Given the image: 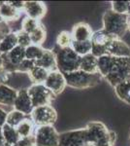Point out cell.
I'll return each mask as SVG.
<instances>
[{
    "instance_id": "4fadbf2b",
    "label": "cell",
    "mask_w": 130,
    "mask_h": 146,
    "mask_svg": "<svg viewBox=\"0 0 130 146\" xmlns=\"http://www.w3.org/2000/svg\"><path fill=\"white\" fill-rule=\"evenodd\" d=\"M23 11L28 18L39 21L46 15L47 8L43 2L40 1H24Z\"/></svg>"
},
{
    "instance_id": "7a4b0ae2",
    "label": "cell",
    "mask_w": 130,
    "mask_h": 146,
    "mask_svg": "<svg viewBox=\"0 0 130 146\" xmlns=\"http://www.w3.org/2000/svg\"><path fill=\"white\" fill-rule=\"evenodd\" d=\"M130 19L126 14H117L111 9L103 16V29L115 38H121L128 29Z\"/></svg>"
},
{
    "instance_id": "ac0fdd59",
    "label": "cell",
    "mask_w": 130,
    "mask_h": 146,
    "mask_svg": "<svg viewBox=\"0 0 130 146\" xmlns=\"http://www.w3.org/2000/svg\"><path fill=\"white\" fill-rule=\"evenodd\" d=\"M20 11H18L8 2L0 3V18L4 22L16 21L20 18Z\"/></svg>"
},
{
    "instance_id": "7bdbcfd3",
    "label": "cell",
    "mask_w": 130,
    "mask_h": 146,
    "mask_svg": "<svg viewBox=\"0 0 130 146\" xmlns=\"http://www.w3.org/2000/svg\"><path fill=\"white\" fill-rule=\"evenodd\" d=\"M127 31L130 32V21H129V23H128V29H127Z\"/></svg>"
},
{
    "instance_id": "ab89813d",
    "label": "cell",
    "mask_w": 130,
    "mask_h": 146,
    "mask_svg": "<svg viewBox=\"0 0 130 146\" xmlns=\"http://www.w3.org/2000/svg\"><path fill=\"white\" fill-rule=\"evenodd\" d=\"M4 62H5V60H4V56L0 55V69H2V68L4 67Z\"/></svg>"
},
{
    "instance_id": "6da1fadb",
    "label": "cell",
    "mask_w": 130,
    "mask_h": 146,
    "mask_svg": "<svg viewBox=\"0 0 130 146\" xmlns=\"http://www.w3.org/2000/svg\"><path fill=\"white\" fill-rule=\"evenodd\" d=\"M86 141L95 146H114L115 133L101 122H90L84 128Z\"/></svg>"
},
{
    "instance_id": "60d3db41",
    "label": "cell",
    "mask_w": 130,
    "mask_h": 146,
    "mask_svg": "<svg viewBox=\"0 0 130 146\" xmlns=\"http://www.w3.org/2000/svg\"><path fill=\"white\" fill-rule=\"evenodd\" d=\"M126 15L128 16V18L130 19V1H129V5H128V10H127V13Z\"/></svg>"
},
{
    "instance_id": "4dcf8cb0",
    "label": "cell",
    "mask_w": 130,
    "mask_h": 146,
    "mask_svg": "<svg viewBox=\"0 0 130 146\" xmlns=\"http://www.w3.org/2000/svg\"><path fill=\"white\" fill-rule=\"evenodd\" d=\"M39 22L36 20H33L31 18L25 17L22 22V30L26 32L28 34H31L37 27H39Z\"/></svg>"
},
{
    "instance_id": "8fae6325",
    "label": "cell",
    "mask_w": 130,
    "mask_h": 146,
    "mask_svg": "<svg viewBox=\"0 0 130 146\" xmlns=\"http://www.w3.org/2000/svg\"><path fill=\"white\" fill-rule=\"evenodd\" d=\"M45 86L49 89L54 96H58L63 92L65 89L66 85L65 77L63 73H61L58 70H53L51 71L48 75V78L44 83Z\"/></svg>"
},
{
    "instance_id": "5b68a950",
    "label": "cell",
    "mask_w": 130,
    "mask_h": 146,
    "mask_svg": "<svg viewBox=\"0 0 130 146\" xmlns=\"http://www.w3.org/2000/svg\"><path fill=\"white\" fill-rule=\"evenodd\" d=\"M105 79L113 87L130 80V56L115 58L114 64Z\"/></svg>"
},
{
    "instance_id": "d6986e66",
    "label": "cell",
    "mask_w": 130,
    "mask_h": 146,
    "mask_svg": "<svg viewBox=\"0 0 130 146\" xmlns=\"http://www.w3.org/2000/svg\"><path fill=\"white\" fill-rule=\"evenodd\" d=\"M18 46V38L16 32H10L0 40V55H7Z\"/></svg>"
},
{
    "instance_id": "d4e9b609",
    "label": "cell",
    "mask_w": 130,
    "mask_h": 146,
    "mask_svg": "<svg viewBox=\"0 0 130 146\" xmlns=\"http://www.w3.org/2000/svg\"><path fill=\"white\" fill-rule=\"evenodd\" d=\"M34 127H35L34 124H33V122L31 121V119L29 117V118L25 119L24 121H22L16 129L18 135H20V137L22 138V137H26V136L34 135V131H35Z\"/></svg>"
},
{
    "instance_id": "ba28073f",
    "label": "cell",
    "mask_w": 130,
    "mask_h": 146,
    "mask_svg": "<svg viewBox=\"0 0 130 146\" xmlns=\"http://www.w3.org/2000/svg\"><path fill=\"white\" fill-rule=\"evenodd\" d=\"M36 146H58L59 133L53 126L37 127L34 131Z\"/></svg>"
},
{
    "instance_id": "cb8c5ba5",
    "label": "cell",
    "mask_w": 130,
    "mask_h": 146,
    "mask_svg": "<svg viewBox=\"0 0 130 146\" xmlns=\"http://www.w3.org/2000/svg\"><path fill=\"white\" fill-rule=\"evenodd\" d=\"M2 133H3L5 143H8V144L13 146H15L20 138L18 131H16V129L12 126H9L8 124H5L2 127Z\"/></svg>"
},
{
    "instance_id": "2e32d148",
    "label": "cell",
    "mask_w": 130,
    "mask_h": 146,
    "mask_svg": "<svg viewBox=\"0 0 130 146\" xmlns=\"http://www.w3.org/2000/svg\"><path fill=\"white\" fill-rule=\"evenodd\" d=\"M37 66H41L47 69L48 71H53V70H57L56 67V60H55V54L54 52L51 50H45L43 56H41L40 60L35 62Z\"/></svg>"
},
{
    "instance_id": "d6a6232c",
    "label": "cell",
    "mask_w": 130,
    "mask_h": 146,
    "mask_svg": "<svg viewBox=\"0 0 130 146\" xmlns=\"http://www.w3.org/2000/svg\"><path fill=\"white\" fill-rule=\"evenodd\" d=\"M35 62H32L30 60L25 58L24 60H22L18 66L16 67L15 72H20V73H24V74H28V72L35 66Z\"/></svg>"
},
{
    "instance_id": "ffe728a7",
    "label": "cell",
    "mask_w": 130,
    "mask_h": 146,
    "mask_svg": "<svg viewBox=\"0 0 130 146\" xmlns=\"http://www.w3.org/2000/svg\"><path fill=\"white\" fill-rule=\"evenodd\" d=\"M114 62L115 56L110 55H104L97 58V71L103 78H105L109 74Z\"/></svg>"
},
{
    "instance_id": "74e56055",
    "label": "cell",
    "mask_w": 130,
    "mask_h": 146,
    "mask_svg": "<svg viewBox=\"0 0 130 146\" xmlns=\"http://www.w3.org/2000/svg\"><path fill=\"white\" fill-rule=\"evenodd\" d=\"M7 115H8V112H6L5 110L0 107V128H2L6 124Z\"/></svg>"
},
{
    "instance_id": "f546056e",
    "label": "cell",
    "mask_w": 130,
    "mask_h": 146,
    "mask_svg": "<svg viewBox=\"0 0 130 146\" xmlns=\"http://www.w3.org/2000/svg\"><path fill=\"white\" fill-rule=\"evenodd\" d=\"M56 43L59 48H67V47H71L73 43V37L71 32L69 31H61L59 34L57 35L56 38Z\"/></svg>"
},
{
    "instance_id": "f35d334b",
    "label": "cell",
    "mask_w": 130,
    "mask_h": 146,
    "mask_svg": "<svg viewBox=\"0 0 130 146\" xmlns=\"http://www.w3.org/2000/svg\"><path fill=\"white\" fill-rule=\"evenodd\" d=\"M5 145V140L3 137V133H2V128H0V146Z\"/></svg>"
},
{
    "instance_id": "e575fe53",
    "label": "cell",
    "mask_w": 130,
    "mask_h": 146,
    "mask_svg": "<svg viewBox=\"0 0 130 146\" xmlns=\"http://www.w3.org/2000/svg\"><path fill=\"white\" fill-rule=\"evenodd\" d=\"M15 146H36L34 135L26 136V137L20 138V140L18 141V143Z\"/></svg>"
},
{
    "instance_id": "8992f818",
    "label": "cell",
    "mask_w": 130,
    "mask_h": 146,
    "mask_svg": "<svg viewBox=\"0 0 130 146\" xmlns=\"http://www.w3.org/2000/svg\"><path fill=\"white\" fill-rule=\"evenodd\" d=\"M29 117L36 127L53 126L57 119V113L51 105H42L33 108Z\"/></svg>"
},
{
    "instance_id": "603a6c76",
    "label": "cell",
    "mask_w": 130,
    "mask_h": 146,
    "mask_svg": "<svg viewBox=\"0 0 130 146\" xmlns=\"http://www.w3.org/2000/svg\"><path fill=\"white\" fill-rule=\"evenodd\" d=\"M115 93L120 100L130 105V80L119 83L114 87Z\"/></svg>"
},
{
    "instance_id": "5bb4252c",
    "label": "cell",
    "mask_w": 130,
    "mask_h": 146,
    "mask_svg": "<svg viewBox=\"0 0 130 146\" xmlns=\"http://www.w3.org/2000/svg\"><path fill=\"white\" fill-rule=\"evenodd\" d=\"M107 55L115 58H128L130 56V48L121 39L115 38L111 41L108 47Z\"/></svg>"
},
{
    "instance_id": "b9f144b4",
    "label": "cell",
    "mask_w": 130,
    "mask_h": 146,
    "mask_svg": "<svg viewBox=\"0 0 130 146\" xmlns=\"http://www.w3.org/2000/svg\"><path fill=\"white\" fill-rule=\"evenodd\" d=\"M82 146H95L94 144H92V143H89V142H86V143H84Z\"/></svg>"
},
{
    "instance_id": "30bf717a",
    "label": "cell",
    "mask_w": 130,
    "mask_h": 146,
    "mask_svg": "<svg viewBox=\"0 0 130 146\" xmlns=\"http://www.w3.org/2000/svg\"><path fill=\"white\" fill-rule=\"evenodd\" d=\"M86 143L84 129H74L59 133L58 146H82Z\"/></svg>"
},
{
    "instance_id": "7402d4cb",
    "label": "cell",
    "mask_w": 130,
    "mask_h": 146,
    "mask_svg": "<svg viewBox=\"0 0 130 146\" xmlns=\"http://www.w3.org/2000/svg\"><path fill=\"white\" fill-rule=\"evenodd\" d=\"M49 71H48L47 69L41 67V66H37L35 65L34 67L28 72V77H29L30 81L33 84H44L45 81L48 78Z\"/></svg>"
},
{
    "instance_id": "4316f807",
    "label": "cell",
    "mask_w": 130,
    "mask_h": 146,
    "mask_svg": "<svg viewBox=\"0 0 130 146\" xmlns=\"http://www.w3.org/2000/svg\"><path fill=\"white\" fill-rule=\"evenodd\" d=\"M71 48L76 52V54H78L80 56H86L91 53V49H92L91 40L82 41V42L73 41L72 45H71Z\"/></svg>"
},
{
    "instance_id": "83f0119b",
    "label": "cell",
    "mask_w": 130,
    "mask_h": 146,
    "mask_svg": "<svg viewBox=\"0 0 130 146\" xmlns=\"http://www.w3.org/2000/svg\"><path fill=\"white\" fill-rule=\"evenodd\" d=\"M44 51H45V49L42 48L41 46L31 44V45L28 46L27 48H25V58L36 62L37 60H40L41 56H43Z\"/></svg>"
},
{
    "instance_id": "e0dca14e",
    "label": "cell",
    "mask_w": 130,
    "mask_h": 146,
    "mask_svg": "<svg viewBox=\"0 0 130 146\" xmlns=\"http://www.w3.org/2000/svg\"><path fill=\"white\" fill-rule=\"evenodd\" d=\"M18 91L8 85H0V104L13 106Z\"/></svg>"
},
{
    "instance_id": "1f68e13d",
    "label": "cell",
    "mask_w": 130,
    "mask_h": 146,
    "mask_svg": "<svg viewBox=\"0 0 130 146\" xmlns=\"http://www.w3.org/2000/svg\"><path fill=\"white\" fill-rule=\"evenodd\" d=\"M16 33V38H18V45L22 46L23 48H27L32 44L31 39H30V35L26 33V32L22 31V29L18 30Z\"/></svg>"
},
{
    "instance_id": "836d02e7",
    "label": "cell",
    "mask_w": 130,
    "mask_h": 146,
    "mask_svg": "<svg viewBox=\"0 0 130 146\" xmlns=\"http://www.w3.org/2000/svg\"><path fill=\"white\" fill-rule=\"evenodd\" d=\"M112 10L117 14H126L129 1H112Z\"/></svg>"
},
{
    "instance_id": "d590c367",
    "label": "cell",
    "mask_w": 130,
    "mask_h": 146,
    "mask_svg": "<svg viewBox=\"0 0 130 146\" xmlns=\"http://www.w3.org/2000/svg\"><path fill=\"white\" fill-rule=\"evenodd\" d=\"M11 73L7 72L5 69H0V85H6V82L9 80V75Z\"/></svg>"
},
{
    "instance_id": "f1b7e54d",
    "label": "cell",
    "mask_w": 130,
    "mask_h": 146,
    "mask_svg": "<svg viewBox=\"0 0 130 146\" xmlns=\"http://www.w3.org/2000/svg\"><path fill=\"white\" fill-rule=\"evenodd\" d=\"M30 35V39H31L32 44L34 45H39L43 43L46 39V29L42 25H39V27L34 30Z\"/></svg>"
},
{
    "instance_id": "9c48e42d",
    "label": "cell",
    "mask_w": 130,
    "mask_h": 146,
    "mask_svg": "<svg viewBox=\"0 0 130 146\" xmlns=\"http://www.w3.org/2000/svg\"><path fill=\"white\" fill-rule=\"evenodd\" d=\"M115 38V37L109 34L104 29L97 30V31L93 32L91 37V54L93 56H95L96 58L107 55L108 47L110 45L111 41Z\"/></svg>"
},
{
    "instance_id": "3957f363",
    "label": "cell",
    "mask_w": 130,
    "mask_h": 146,
    "mask_svg": "<svg viewBox=\"0 0 130 146\" xmlns=\"http://www.w3.org/2000/svg\"><path fill=\"white\" fill-rule=\"evenodd\" d=\"M54 54H55L56 67L58 71L65 74L80 69L82 56L76 54V52L71 47L58 48V50Z\"/></svg>"
},
{
    "instance_id": "277c9868",
    "label": "cell",
    "mask_w": 130,
    "mask_h": 146,
    "mask_svg": "<svg viewBox=\"0 0 130 146\" xmlns=\"http://www.w3.org/2000/svg\"><path fill=\"white\" fill-rule=\"evenodd\" d=\"M66 85L75 89H87L94 87L101 82L103 77L99 73H87L79 69L77 71L65 73Z\"/></svg>"
},
{
    "instance_id": "484cf974",
    "label": "cell",
    "mask_w": 130,
    "mask_h": 146,
    "mask_svg": "<svg viewBox=\"0 0 130 146\" xmlns=\"http://www.w3.org/2000/svg\"><path fill=\"white\" fill-rule=\"evenodd\" d=\"M29 118V116L23 114L22 112H20L18 110H12V111L8 112L6 118V124H8L9 126H12L14 128H16L22 121H24L25 119Z\"/></svg>"
},
{
    "instance_id": "52a82bcc",
    "label": "cell",
    "mask_w": 130,
    "mask_h": 146,
    "mask_svg": "<svg viewBox=\"0 0 130 146\" xmlns=\"http://www.w3.org/2000/svg\"><path fill=\"white\" fill-rule=\"evenodd\" d=\"M27 91L31 98L33 107L51 105V100L55 98V96L44 84H32L27 88Z\"/></svg>"
},
{
    "instance_id": "ee69618b",
    "label": "cell",
    "mask_w": 130,
    "mask_h": 146,
    "mask_svg": "<svg viewBox=\"0 0 130 146\" xmlns=\"http://www.w3.org/2000/svg\"><path fill=\"white\" fill-rule=\"evenodd\" d=\"M4 146H13V145H11V144H8V143H5V145Z\"/></svg>"
},
{
    "instance_id": "8d00e7d4",
    "label": "cell",
    "mask_w": 130,
    "mask_h": 146,
    "mask_svg": "<svg viewBox=\"0 0 130 146\" xmlns=\"http://www.w3.org/2000/svg\"><path fill=\"white\" fill-rule=\"evenodd\" d=\"M9 3L18 11L23 10V7H24V1H9Z\"/></svg>"
},
{
    "instance_id": "9a60e30c",
    "label": "cell",
    "mask_w": 130,
    "mask_h": 146,
    "mask_svg": "<svg viewBox=\"0 0 130 146\" xmlns=\"http://www.w3.org/2000/svg\"><path fill=\"white\" fill-rule=\"evenodd\" d=\"M73 37V41L82 42V41H88L91 40L92 32L90 27L86 23H79L74 25L72 31H71Z\"/></svg>"
},
{
    "instance_id": "44dd1931",
    "label": "cell",
    "mask_w": 130,
    "mask_h": 146,
    "mask_svg": "<svg viewBox=\"0 0 130 146\" xmlns=\"http://www.w3.org/2000/svg\"><path fill=\"white\" fill-rule=\"evenodd\" d=\"M80 69L87 73H98L97 71V58L92 54L82 56Z\"/></svg>"
},
{
    "instance_id": "7c38bea8",
    "label": "cell",
    "mask_w": 130,
    "mask_h": 146,
    "mask_svg": "<svg viewBox=\"0 0 130 146\" xmlns=\"http://www.w3.org/2000/svg\"><path fill=\"white\" fill-rule=\"evenodd\" d=\"M14 109L18 110L20 112H22L23 114L30 116L32 110H33V105L31 98L29 96L27 89H20L18 90V94H16V98L15 100L13 105Z\"/></svg>"
}]
</instances>
